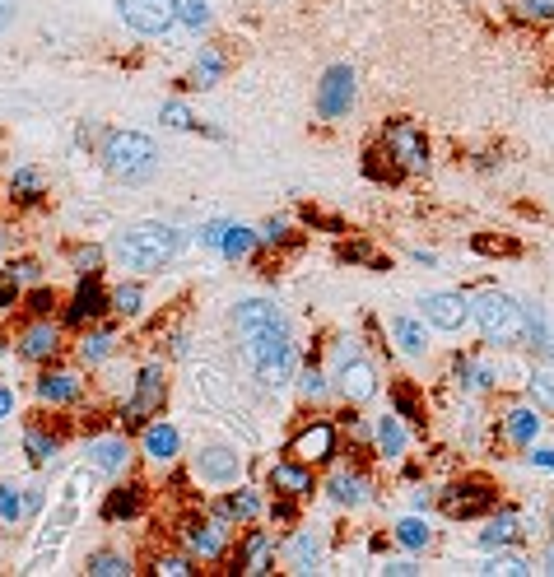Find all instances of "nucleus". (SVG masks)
Here are the masks:
<instances>
[{
	"instance_id": "3",
	"label": "nucleus",
	"mask_w": 554,
	"mask_h": 577,
	"mask_svg": "<svg viewBox=\"0 0 554 577\" xmlns=\"http://www.w3.org/2000/svg\"><path fill=\"white\" fill-rule=\"evenodd\" d=\"M177 247H182V233L163 219H140L112 233V256L122 261V270H140V275L163 270L177 256Z\"/></svg>"
},
{
	"instance_id": "17",
	"label": "nucleus",
	"mask_w": 554,
	"mask_h": 577,
	"mask_svg": "<svg viewBox=\"0 0 554 577\" xmlns=\"http://www.w3.org/2000/svg\"><path fill=\"white\" fill-rule=\"evenodd\" d=\"M284 550V540H275L271 531H247L243 540H238V559H233V568L243 577H261L275 568V554Z\"/></svg>"
},
{
	"instance_id": "36",
	"label": "nucleus",
	"mask_w": 554,
	"mask_h": 577,
	"mask_svg": "<svg viewBox=\"0 0 554 577\" xmlns=\"http://www.w3.org/2000/svg\"><path fill=\"white\" fill-rule=\"evenodd\" d=\"M527 401L554 415V363H536L527 373Z\"/></svg>"
},
{
	"instance_id": "62",
	"label": "nucleus",
	"mask_w": 554,
	"mask_h": 577,
	"mask_svg": "<svg viewBox=\"0 0 554 577\" xmlns=\"http://www.w3.org/2000/svg\"><path fill=\"white\" fill-rule=\"evenodd\" d=\"M14 10H19V0H0V33L14 24Z\"/></svg>"
},
{
	"instance_id": "56",
	"label": "nucleus",
	"mask_w": 554,
	"mask_h": 577,
	"mask_svg": "<svg viewBox=\"0 0 554 577\" xmlns=\"http://www.w3.org/2000/svg\"><path fill=\"white\" fill-rule=\"evenodd\" d=\"M527 466H531V470H545V475H554V447L531 443V447H527Z\"/></svg>"
},
{
	"instance_id": "20",
	"label": "nucleus",
	"mask_w": 554,
	"mask_h": 577,
	"mask_svg": "<svg viewBox=\"0 0 554 577\" xmlns=\"http://www.w3.org/2000/svg\"><path fill=\"white\" fill-rule=\"evenodd\" d=\"M326 494H331V503L336 508H364L368 498H373V484H368V475L359 466H350V470H336L331 480H326Z\"/></svg>"
},
{
	"instance_id": "64",
	"label": "nucleus",
	"mask_w": 554,
	"mask_h": 577,
	"mask_svg": "<svg viewBox=\"0 0 554 577\" xmlns=\"http://www.w3.org/2000/svg\"><path fill=\"white\" fill-rule=\"evenodd\" d=\"M415 261H419V266H438V252H429V247H415Z\"/></svg>"
},
{
	"instance_id": "57",
	"label": "nucleus",
	"mask_w": 554,
	"mask_h": 577,
	"mask_svg": "<svg viewBox=\"0 0 554 577\" xmlns=\"http://www.w3.org/2000/svg\"><path fill=\"white\" fill-rule=\"evenodd\" d=\"M224 229H229V219H210V224L201 229V247L219 252V242H224Z\"/></svg>"
},
{
	"instance_id": "12",
	"label": "nucleus",
	"mask_w": 554,
	"mask_h": 577,
	"mask_svg": "<svg viewBox=\"0 0 554 577\" xmlns=\"http://www.w3.org/2000/svg\"><path fill=\"white\" fill-rule=\"evenodd\" d=\"M452 387L461 396H489L503 387V363L475 359V354H452Z\"/></svg>"
},
{
	"instance_id": "63",
	"label": "nucleus",
	"mask_w": 554,
	"mask_h": 577,
	"mask_svg": "<svg viewBox=\"0 0 554 577\" xmlns=\"http://www.w3.org/2000/svg\"><path fill=\"white\" fill-rule=\"evenodd\" d=\"M14 415V391L0 382V419H10Z\"/></svg>"
},
{
	"instance_id": "42",
	"label": "nucleus",
	"mask_w": 554,
	"mask_h": 577,
	"mask_svg": "<svg viewBox=\"0 0 554 577\" xmlns=\"http://www.w3.org/2000/svg\"><path fill=\"white\" fill-rule=\"evenodd\" d=\"M89 577H126L131 573V564H126V554H112V550H98L89 554Z\"/></svg>"
},
{
	"instance_id": "21",
	"label": "nucleus",
	"mask_w": 554,
	"mask_h": 577,
	"mask_svg": "<svg viewBox=\"0 0 554 577\" xmlns=\"http://www.w3.org/2000/svg\"><path fill=\"white\" fill-rule=\"evenodd\" d=\"M317 489V475H312L308 461H275L271 466V494H289V498H308Z\"/></svg>"
},
{
	"instance_id": "19",
	"label": "nucleus",
	"mask_w": 554,
	"mask_h": 577,
	"mask_svg": "<svg viewBox=\"0 0 554 577\" xmlns=\"http://www.w3.org/2000/svg\"><path fill=\"white\" fill-rule=\"evenodd\" d=\"M182 540H187V554L196 559H219L224 554V545H229V531H224V517L215 512V522L210 517H191L187 531H182Z\"/></svg>"
},
{
	"instance_id": "7",
	"label": "nucleus",
	"mask_w": 554,
	"mask_h": 577,
	"mask_svg": "<svg viewBox=\"0 0 554 577\" xmlns=\"http://www.w3.org/2000/svg\"><path fill=\"white\" fill-rule=\"evenodd\" d=\"M359 108V75L354 66H326L322 80H317V117L326 126H340V121H350V112Z\"/></svg>"
},
{
	"instance_id": "46",
	"label": "nucleus",
	"mask_w": 554,
	"mask_h": 577,
	"mask_svg": "<svg viewBox=\"0 0 554 577\" xmlns=\"http://www.w3.org/2000/svg\"><path fill=\"white\" fill-rule=\"evenodd\" d=\"M177 24L191 28V33H201L210 24V0H182V14H177Z\"/></svg>"
},
{
	"instance_id": "8",
	"label": "nucleus",
	"mask_w": 554,
	"mask_h": 577,
	"mask_svg": "<svg viewBox=\"0 0 554 577\" xmlns=\"http://www.w3.org/2000/svg\"><path fill=\"white\" fill-rule=\"evenodd\" d=\"M168 401V373H163V363H145L136 377V391H131V401L122 405V424L126 429H145L154 424V415L163 410Z\"/></svg>"
},
{
	"instance_id": "48",
	"label": "nucleus",
	"mask_w": 554,
	"mask_h": 577,
	"mask_svg": "<svg viewBox=\"0 0 554 577\" xmlns=\"http://www.w3.org/2000/svg\"><path fill=\"white\" fill-rule=\"evenodd\" d=\"M340 261H350V266H373V270H387V261H378L368 242H345V247H340Z\"/></svg>"
},
{
	"instance_id": "50",
	"label": "nucleus",
	"mask_w": 554,
	"mask_h": 577,
	"mask_svg": "<svg viewBox=\"0 0 554 577\" xmlns=\"http://www.w3.org/2000/svg\"><path fill=\"white\" fill-rule=\"evenodd\" d=\"M159 121L168 126V131H191V126H196V117L187 112V103H163V108H159Z\"/></svg>"
},
{
	"instance_id": "39",
	"label": "nucleus",
	"mask_w": 554,
	"mask_h": 577,
	"mask_svg": "<svg viewBox=\"0 0 554 577\" xmlns=\"http://www.w3.org/2000/svg\"><path fill=\"white\" fill-rule=\"evenodd\" d=\"M294 382H298V396H303V401H322L326 391H331V382H336V377L326 373V368H317V363H303Z\"/></svg>"
},
{
	"instance_id": "1",
	"label": "nucleus",
	"mask_w": 554,
	"mask_h": 577,
	"mask_svg": "<svg viewBox=\"0 0 554 577\" xmlns=\"http://www.w3.org/2000/svg\"><path fill=\"white\" fill-rule=\"evenodd\" d=\"M233 326H238V340H243V363L252 368L266 391H280L298 377V345L294 331H289V317L280 312V303L271 298H243L233 308Z\"/></svg>"
},
{
	"instance_id": "4",
	"label": "nucleus",
	"mask_w": 554,
	"mask_h": 577,
	"mask_svg": "<svg viewBox=\"0 0 554 577\" xmlns=\"http://www.w3.org/2000/svg\"><path fill=\"white\" fill-rule=\"evenodd\" d=\"M103 168L117 182H149L154 168H159V149L140 131H108V140H103Z\"/></svg>"
},
{
	"instance_id": "33",
	"label": "nucleus",
	"mask_w": 554,
	"mask_h": 577,
	"mask_svg": "<svg viewBox=\"0 0 554 577\" xmlns=\"http://www.w3.org/2000/svg\"><path fill=\"white\" fill-rule=\"evenodd\" d=\"M284 554H289V568H294V573H312V568L322 564V536H317V531H298V536L284 545Z\"/></svg>"
},
{
	"instance_id": "55",
	"label": "nucleus",
	"mask_w": 554,
	"mask_h": 577,
	"mask_svg": "<svg viewBox=\"0 0 554 577\" xmlns=\"http://www.w3.org/2000/svg\"><path fill=\"white\" fill-rule=\"evenodd\" d=\"M14 303H19V275L10 270H0V312H10Z\"/></svg>"
},
{
	"instance_id": "43",
	"label": "nucleus",
	"mask_w": 554,
	"mask_h": 577,
	"mask_svg": "<svg viewBox=\"0 0 554 577\" xmlns=\"http://www.w3.org/2000/svg\"><path fill=\"white\" fill-rule=\"evenodd\" d=\"M108 354H112V331H108V326L80 340V363H89V368H94V363H103Z\"/></svg>"
},
{
	"instance_id": "51",
	"label": "nucleus",
	"mask_w": 554,
	"mask_h": 577,
	"mask_svg": "<svg viewBox=\"0 0 554 577\" xmlns=\"http://www.w3.org/2000/svg\"><path fill=\"white\" fill-rule=\"evenodd\" d=\"M154 573L159 577H187V573H196V568H191V554H159V559H154Z\"/></svg>"
},
{
	"instance_id": "9",
	"label": "nucleus",
	"mask_w": 554,
	"mask_h": 577,
	"mask_svg": "<svg viewBox=\"0 0 554 577\" xmlns=\"http://www.w3.org/2000/svg\"><path fill=\"white\" fill-rule=\"evenodd\" d=\"M117 14H122V24L140 38H159L168 28L177 24V14H182V0H117Z\"/></svg>"
},
{
	"instance_id": "28",
	"label": "nucleus",
	"mask_w": 554,
	"mask_h": 577,
	"mask_svg": "<svg viewBox=\"0 0 554 577\" xmlns=\"http://www.w3.org/2000/svg\"><path fill=\"white\" fill-rule=\"evenodd\" d=\"M140 447H145L149 461H159V466H168V461L177 457V447H182V438H177L173 424H163V419H154V424H145V438H140Z\"/></svg>"
},
{
	"instance_id": "18",
	"label": "nucleus",
	"mask_w": 554,
	"mask_h": 577,
	"mask_svg": "<svg viewBox=\"0 0 554 577\" xmlns=\"http://www.w3.org/2000/svg\"><path fill=\"white\" fill-rule=\"evenodd\" d=\"M191 475L201 484H238L243 457H238L233 447H201V452L191 457Z\"/></svg>"
},
{
	"instance_id": "54",
	"label": "nucleus",
	"mask_w": 554,
	"mask_h": 577,
	"mask_svg": "<svg viewBox=\"0 0 554 577\" xmlns=\"http://www.w3.org/2000/svg\"><path fill=\"white\" fill-rule=\"evenodd\" d=\"M266 512H271V522H275V526H289V522H294V517H298V498H289V494H275V503H271V508H266Z\"/></svg>"
},
{
	"instance_id": "22",
	"label": "nucleus",
	"mask_w": 554,
	"mask_h": 577,
	"mask_svg": "<svg viewBox=\"0 0 554 577\" xmlns=\"http://www.w3.org/2000/svg\"><path fill=\"white\" fill-rule=\"evenodd\" d=\"M19 354H24L28 363H47L61 354V326L52 322V317H38V322L24 331V340H19Z\"/></svg>"
},
{
	"instance_id": "61",
	"label": "nucleus",
	"mask_w": 554,
	"mask_h": 577,
	"mask_svg": "<svg viewBox=\"0 0 554 577\" xmlns=\"http://www.w3.org/2000/svg\"><path fill=\"white\" fill-rule=\"evenodd\" d=\"M14 275H19V280H28V284H38L42 280V266H38V261H19V266H14Z\"/></svg>"
},
{
	"instance_id": "26",
	"label": "nucleus",
	"mask_w": 554,
	"mask_h": 577,
	"mask_svg": "<svg viewBox=\"0 0 554 577\" xmlns=\"http://www.w3.org/2000/svg\"><path fill=\"white\" fill-rule=\"evenodd\" d=\"M475 573H489V577H527V573H536V559L527 554V545H513V550H494L485 564L475 568Z\"/></svg>"
},
{
	"instance_id": "14",
	"label": "nucleus",
	"mask_w": 554,
	"mask_h": 577,
	"mask_svg": "<svg viewBox=\"0 0 554 577\" xmlns=\"http://www.w3.org/2000/svg\"><path fill=\"white\" fill-rule=\"evenodd\" d=\"M513 545H527V517L517 508H508V503H499V508L485 517V531H480V550H513Z\"/></svg>"
},
{
	"instance_id": "23",
	"label": "nucleus",
	"mask_w": 554,
	"mask_h": 577,
	"mask_svg": "<svg viewBox=\"0 0 554 577\" xmlns=\"http://www.w3.org/2000/svg\"><path fill=\"white\" fill-rule=\"evenodd\" d=\"M387 405H392V415H401L415 433H429V405H424L415 382H392V387H387Z\"/></svg>"
},
{
	"instance_id": "29",
	"label": "nucleus",
	"mask_w": 554,
	"mask_h": 577,
	"mask_svg": "<svg viewBox=\"0 0 554 577\" xmlns=\"http://www.w3.org/2000/svg\"><path fill=\"white\" fill-rule=\"evenodd\" d=\"M84 396V387H80V377L75 373H42L38 377V401H47V405H75Z\"/></svg>"
},
{
	"instance_id": "25",
	"label": "nucleus",
	"mask_w": 554,
	"mask_h": 577,
	"mask_svg": "<svg viewBox=\"0 0 554 577\" xmlns=\"http://www.w3.org/2000/svg\"><path fill=\"white\" fill-rule=\"evenodd\" d=\"M392 340L406 359H424L429 354V322L424 317H392Z\"/></svg>"
},
{
	"instance_id": "59",
	"label": "nucleus",
	"mask_w": 554,
	"mask_h": 577,
	"mask_svg": "<svg viewBox=\"0 0 554 577\" xmlns=\"http://www.w3.org/2000/svg\"><path fill=\"white\" fill-rule=\"evenodd\" d=\"M471 247H475V252H485V256H494V252H517V247H513V242H494V238H475L471 242Z\"/></svg>"
},
{
	"instance_id": "27",
	"label": "nucleus",
	"mask_w": 554,
	"mask_h": 577,
	"mask_svg": "<svg viewBox=\"0 0 554 577\" xmlns=\"http://www.w3.org/2000/svg\"><path fill=\"white\" fill-rule=\"evenodd\" d=\"M140 508H145V489L140 484H117L103 498V522H131V517H140Z\"/></svg>"
},
{
	"instance_id": "32",
	"label": "nucleus",
	"mask_w": 554,
	"mask_h": 577,
	"mask_svg": "<svg viewBox=\"0 0 554 577\" xmlns=\"http://www.w3.org/2000/svg\"><path fill=\"white\" fill-rule=\"evenodd\" d=\"M392 540L406 554H429L433 550V526L424 522V517H401V522L392 526Z\"/></svg>"
},
{
	"instance_id": "40",
	"label": "nucleus",
	"mask_w": 554,
	"mask_h": 577,
	"mask_svg": "<svg viewBox=\"0 0 554 577\" xmlns=\"http://www.w3.org/2000/svg\"><path fill=\"white\" fill-rule=\"evenodd\" d=\"M56 447H61V443H56V433L38 429V424H28V429H24V452L38 461V466H47V461L56 457Z\"/></svg>"
},
{
	"instance_id": "10",
	"label": "nucleus",
	"mask_w": 554,
	"mask_h": 577,
	"mask_svg": "<svg viewBox=\"0 0 554 577\" xmlns=\"http://www.w3.org/2000/svg\"><path fill=\"white\" fill-rule=\"evenodd\" d=\"M419 317L429 322V331L457 336L461 326H471V294H461V289H438V294H424V298H419Z\"/></svg>"
},
{
	"instance_id": "45",
	"label": "nucleus",
	"mask_w": 554,
	"mask_h": 577,
	"mask_svg": "<svg viewBox=\"0 0 554 577\" xmlns=\"http://www.w3.org/2000/svg\"><path fill=\"white\" fill-rule=\"evenodd\" d=\"M145 294H140V284H122V289H112V312L117 317H136Z\"/></svg>"
},
{
	"instance_id": "52",
	"label": "nucleus",
	"mask_w": 554,
	"mask_h": 577,
	"mask_svg": "<svg viewBox=\"0 0 554 577\" xmlns=\"http://www.w3.org/2000/svg\"><path fill=\"white\" fill-rule=\"evenodd\" d=\"M24 308L33 312V317H52V308H56V294H52V289H47V284H42V289H33V294L24 298Z\"/></svg>"
},
{
	"instance_id": "15",
	"label": "nucleus",
	"mask_w": 554,
	"mask_h": 577,
	"mask_svg": "<svg viewBox=\"0 0 554 577\" xmlns=\"http://www.w3.org/2000/svg\"><path fill=\"white\" fill-rule=\"evenodd\" d=\"M331 377H336V391L345 396V405H354V410L378 396V368H373L364 354H359V359H350V363H340Z\"/></svg>"
},
{
	"instance_id": "6",
	"label": "nucleus",
	"mask_w": 554,
	"mask_h": 577,
	"mask_svg": "<svg viewBox=\"0 0 554 577\" xmlns=\"http://www.w3.org/2000/svg\"><path fill=\"white\" fill-rule=\"evenodd\" d=\"M378 145L392 154L396 168H401L406 177H424V173H429V163H433L429 159V140H424V131H419L410 117H392V121H387V126L378 131Z\"/></svg>"
},
{
	"instance_id": "41",
	"label": "nucleus",
	"mask_w": 554,
	"mask_h": 577,
	"mask_svg": "<svg viewBox=\"0 0 554 577\" xmlns=\"http://www.w3.org/2000/svg\"><path fill=\"white\" fill-rule=\"evenodd\" d=\"M10 196H14V201H24V205L42 201V173H38V168H14Z\"/></svg>"
},
{
	"instance_id": "30",
	"label": "nucleus",
	"mask_w": 554,
	"mask_h": 577,
	"mask_svg": "<svg viewBox=\"0 0 554 577\" xmlns=\"http://www.w3.org/2000/svg\"><path fill=\"white\" fill-rule=\"evenodd\" d=\"M126 461H131V447H126V438H94V443H89V466L103 470V475H117V470H126Z\"/></svg>"
},
{
	"instance_id": "58",
	"label": "nucleus",
	"mask_w": 554,
	"mask_h": 577,
	"mask_svg": "<svg viewBox=\"0 0 554 577\" xmlns=\"http://www.w3.org/2000/svg\"><path fill=\"white\" fill-rule=\"evenodd\" d=\"M382 573H387V577H415L419 564H415V559H387V564H382Z\"/></svg>"
},
{
	"instance_id": "13",
	"label": "nucleus",
	"mask_w": 554,
	"mask_h": 577,
	"mask_svg": "<svg viewBox=\"0 0 554 577\" xmlns=\"http://www.w3.org/2000/svg\"><path fill=\"white\" fill-rule=\"evenodd\" d=\"M541 433H545V410L541 405L517 401L499 415V438L508 447H522V452H527L531 443H541Z\"/></svg>"
},
{
	"instance_id": "60",
	"label": "nucleus",
	"mask_w": 554,
	"mask_h": 577,
	"mask_svg": "<svg viewBox=\"0 0 554 577\" xmlns=\"http://www.w3.org/2000/svg\"><path fill=\"white\" fill-rule=\"evenodd\" d=\"M541 573L554 577V508H550V540H545V550H541Z\"/></svg>"
},
{
	"instance_id": "11",
	"label": "nucleus",
	"mask_w": 554,
	"mask_h": 577,
	"mask_svg": "<svg viewBox=\"0 0 554 577\" xmlns=\"http://www.w3.org/2000/svg\"><path fill=\"white\" fill-rule=\"evenodd\" d=\"M289 457L308 461V466H331L340 457V429L331 419H312L289 438Z\"/></svg>"
},
{
	"instance_id": "5",
	"label": "nucleus",
	"mask_w": 554,
	"mask_h": 577,
	"mask_svg": "<svg viewBox=\"0 0 554 577\" xmlns=\"http://www.w3.org/2000/svg\"><path fill=\"white\" fill-rule=\"evenodd\" d=\"M499 508V489L485 475H457L438 489V512L447 522H485Z\"/></svg>"
},
{
	"instance_id": "37",
	"label": "nucleus",
	"mask_w": 554,
	"mask_h": 577,
	"mask_svg": "<svg viewBox=\"0 0 554 577\" xmlns=\"http://www.w3.org/2000/svg\"><path fill=\"white\" fill-rule=\"evenodd\" d=\"M219 75H224V56L215 47H201V56H196V66L187 75V89H215Z\"/></svg>"
},
{
	"instance_id": "47",
	"label": "nucleus",
	"mask_w": 554,
	"mask_h": 577,
	"mask_svg": "<svg viewBox=\"0 0 554 577\" xmlns=\"http://www.w3.org/2000/svg\"><path fill=\"white\" fill-rule=\"evenodd\" d=\"M70 266H75V275H98V270H103V247H75V252H70Z\"/></svg>"
},
{
	"instance_id": "24",
	"label": "nucleus",
	"mask_w": 554,
	"mask_h": 577,
	"mask_svg": "<svg viewBox=\"0 0 554 577\" xmlns=\"http://www.w3.org/2000/svg\"><path fill=\"white\" fill-rule=\"evenodd\" d=\"M410 447V429L401 415H382L378 424H373V452H378L382 461H401Z\"/></svg>"
},
{
	"instance_id": "49",
	"label": "nucleus",
	"mask_w": 554,
	"mask_h": 577,
	"mask_svg": "<svg viewBox=\"0 0 554 577\" xmlns=\"http://www.w3.org/2000/svg\"><path fill=\"white\" fill-rule=\"evenodd\" d=\"M517 19H527V24H554V0H517Z\"/></svg>"
},
{
	"instance_id": "2",
	"label": "nucleus",
	"mask_w": 554,
	"mask_h": 577,
	"mask_svg": "<svg viewBox=\"0 0 554 577\" xmlns=\"http://www.w3.org/2000/svg\"><path fill=\"white\" fill-rule=\"evenodd\" d=\"M471 326L480 331L489 349H527V331H531V312L527 298H513L485 284L471 294Z\"/></svg>"
},
{
	"instance_id": "34",
	"label": "nucleus",
	"mask_w": 554,
	"mask_h": 577,
	"mask_svg": "<svg viewBox=\"0 0 554 577\" xmlns=\"http://www.w3.org/2000/svg\"><path fill=\"white\" fill-rule=\"evenodd\" d=\"M364 177L368 182H378V187H401V182H406V173L396 168V159L382 145H373L364 154Z\"/></svg>"
},
{
	"instance_id": "53",
	"label": "nucleus",
	"mask_w": 554,
	"mask_h": 577,
	"mask_svg": "<svg viewBox=\"0 0 554 577\" xmlns=\"http://www.w3.org/2000/svg\"><path fill=\"white\" fill-rule=\"evenodd\" d=\"M257 242L261 247H280V242H289V224H284V219H266V224L257 229Z\"/></svg>"
},
{
	"instance_id": "35",
	"label": "nucleus",
	"mask_w": 554,
	"mask_h": 577,
	"mask_svg": "<svg viewBox=\"0 0 554 577\" xmlns=\"http://www.w3.org/2000/svg\"><path fill=\"white\" fill-rule=\"evenodd\" d=\"M219 517H224V522H257L261 517V494L257 489H238V494H229L224 498V503H219Z\"/></svg>"
},
{
	"instance_id": "16",
	"label": "nucleus",
	"mask_w": 554,
	"mask_h": 577,
	"mask_svg": "<svg viewBox=\"0 0 554 577\" xmlns=\"http://www.w3.org/2000/svg\"><path fill=\"white\" fill-rule=\"evenodd\" d=\"M103 312H112V294L98 284V275H84L80 289H75V298L66 303V312H61V326H84V322H98Z\"/></svg>"
},
{
	"instance_id": "44",
	"label": "nucleus",
	"mask_w": 554,
	"mask_h": 577,
	"mask_svg": "<svg viewBox=\"0 0 554 577\" xmlns=\"http://www.w3.org/2000/svg\"><path fill=\"white\" fill-rule=\"evenodd\" d=\"M28 512V503H24V494L14 489V484H0V522L5 526H14L19 517Z\"/></svg>"
},
{
	"instance_id": "38",
	"label": "nucleus",
	"mask_w": 554,
	"mask_h": 577,
	"mask_svg": "<svg viewBox=\"0 0 554 577\" xmlns=\"http://www.w3.org/2000/svg\"><path fill=\"white\" fill-rule=\"evenodd\" d=\"M261 242H257V229H243V224H229L224 229V242H219V256L224 261H247V256L257 252Z\"/></svg>"
},
{
	"instance_id": "31",
	"label": "nucleus",
	"mask_w": 554,
	"mask_h": 577,
	"mask_svg": "<svg viewBox=\"0 0 554 577\" xmlns=\"http://www.w3.org/2000/svg\"><path fill=\"white\" fill-rule=\"evenodd\" d=\"M531 312V331H527V349L536 354V363H554V322L545 317L541 303H527Z\"/></svg>"
}]
</instances>
